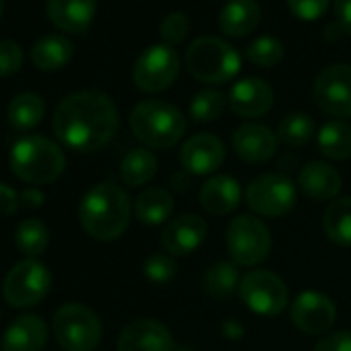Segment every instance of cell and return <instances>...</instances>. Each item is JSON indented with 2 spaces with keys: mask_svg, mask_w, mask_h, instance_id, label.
<instances>
[{
  "mask_svg": "<svg viewBox=\"0 0 351 351\" xmlns=\"http://www.w3.org/2000/svg\"><path fill=\"white\" fill-rule=\"evenodd\" d=\"M314 101L320 112L332 118L351 116V66L332 64L318 73L314 79Z\"/></svg>",
  "mask_w": 351,
  "mask_h": 351,
  "instance_id": "7c38bea8",
  "label": "cell"
},
{
  "mask_svg": "<svg viewBox=\"0 0 351 351\" xmlns=\"http://www.w3.org/2000/svg\"><path fill=\"white\" fill-rule=\"evenodd\" d=\"M285 48L283 44L273 38V36H261L256 38L248 48H246V56L254 66L261 69H271L275 64H279V60L283 58Z\"/></svg>",
  "mask_w": 351,
  "mask_h": 351,
  "instance_id": "836d02e7",
  "label": "cell"
},
{
  "mask_svg": "<svg viewBox=\"0 0 351 351\" xmlns=\"http://www.w3.org/2000/svg\"><path fill=\"white\" fill-rule=\"evenodd\" d=\"M46 114V104L38 93H19L11 99L7 110V120L15 130L36 128Z\"/></svg>",
  "mask_w": 351,
  "mask_h": 351,
  "instance_id": "484cf974",
  "label": "cell"
},
{
  "mask_svg": "<svg viewBox=\"0 0 351 351\" xmlns=\"http://www.w3.org/2000/svg\"><path fill=\"white\" fill-rule=\"evenodd\" d=\"M130 130L147 149L163 151L178 145L186 132V118L173 104L163 99H147L132 108Z\"/></svg>",
  "mask_w": 351,
  "mask_h": 351,
  "instance_id": "3957f363",
  "label": "cell"
},
{
  "mask_svg": "<svg viewBox=\"0 0 351 351\" xmlns=\"http://www.w3.org/2000/svg\"><path fill=\"white\" fill-rule=\"evenodd\" d=\"M240 273L236 269L234 263H228V261H219V263H213L207 273H205V279H203V285H205V291L215 298V300H228L238 287H240Z\"/></svg>",
  "mask_w": 351,
  "mask_h": 351,
  "instance_id": "4dcf8cb0",
  "label": "cell"
},
{
  "mask_svg": "<svg viewBox=\"0 0 351 351\" xmlns=\"http://www.w3.org/2000/svg\"><path fill=\"white\" fill-rule=\"evenodd\" d=\"M19 199H21V207H25V209H40L46 201L44 193L38 189H25L19 195Z\"/></svg>",
  "mask_w": 351,
  "mask_h": 351,
  "instance_id": "b9f144b4",
  "label": "cell"
},
{
  "mask_svg": "<svg viewBox=\"0 0 351 351\" xmlns=\"http://www.w3.org/2000/svg\"><path fill=\"white\" fill-rule=\"evenodd\" d=\"M238 293L244 306L258 316H279L289 300L285 281L267 269H252L240 281Z\"/></svg>",
  "mask_w": 351,
  "mask_h": 351,
  "instance_id": "9c48e42d",
  "label": "cell"
},
{
  "mask_svg": "<svg viewBox=\"0 0 351 351\" xmlns=\"http://www.w3.org/2000/svg\"><path fill=\"white\" fill-rule=\"evenodd\" d=\"M180 56L171 46L157 44L147 48L132 66V81L143 93H159L171 87L180 75Z\"/></svg>",
  "mask_w": 351,
  "mask_h": 351,
  "instance_id": "30bf717a",
  "label": "cell"
},
{
  "mask_svg": "<svg viewBox=\"0 0 351 351\" xmlns=\"http://www.w3.org/2000/svg\"><path fill=\"white\" fill-rule=\"evenodd\" d=\"M226 104L228 101H226L223 93H219L215 89H205L193 97L189 112L195 122H213L223 114Z\"/></svg>",
  "mask_w": 351,
  "mask_h": 351,
  "instance_id": "d6a6232c",
  "label": "cell"
},
{
  "mask_svg": "<svg viewBox=\"0 0 351 351\" xmlns=\"http://www.w3.org/2000/svg\"><path fill=\"white\" fill-rule=\"evenodd\" d=\"M173 213V199L165 189H147L134 201V215L145 226H161Z\"/></svg>",
  "mask_w": 351,
  "mask_h": 351,
  "instance_id": "d4e9b609",
  "label": "cell"
},
{
  "mask_svg": "<svg viewBox=\"0 0 351 351\" xmlns=\"http://www.w3.org/2000/svg\"><path fill=\"white\" fill-rule=\"evenodd\" d=\"M277 136L289 147H304L314 136V120L304 112H291L279 122Z\"/></svg>",
  "mask_w": 351,
  "mask_h": 351,
  "instance_id": "1f68e13d",
  "label": "cell"
},
{
  "mask_svg": "<svg viewBox=\"0 0 351 351\" xmlns=\"http://www.w3.org/2000/svg\"><path fill=\"white\" fill-rule=\"evenodd\" d=\"M337 320L335 302L320 291H302L291 304V322L306 335H324Z\"/></svg>",
  "mask_w": 351,
  "mask_h": 351,
  "instance_id": "4fadbf2b",
  "label": "cell"
},
{
  "mask_svg": "<svg viewBox=\"0 0 351 351\" xmlns=\"http://www.w3.org/2000/svg\"><path fill=\"white\" fill-rule=\"evenodd\" d=\"M66 167L64 151L58 143L34 134L19 138L11 151V169L27 184H52Z\"/></svg>",
  "mask_w": 351,
  "mask_h": 351,
  "instance_id": "277c9868",
  "label": "cell"
},
{
  "mask_svg": "<svg viewBox=\"0 0 351 351\" xmlns=\"http://www.w3.org/2000/svg\"><path fill=\"white\" fill-rule=\"evenodd\" d=\"M145 277L155 283V285H163V283H169L178 271V265L176 261L165 252V254H151L147 261H145Z\"/></svg>",
  "mask_w": 351,
  "mask_h": 351,
  "instance_id": "e575fe53",
  "label": "cell"
},
{
  "mask_svg": "<svg viewBox=\"0 0 351 351\" xmlns=\"http://www.w3.org/2000/svg\"><path fill=\"white\" fill-rule=\"evenodd\" d=\"M189 32H191V21L184 13H169L161 21V27H159V36L165 46L182 44L186 40Z\"/></svg>",
  "mask_w": 351,
  "mask_h": 351,
  "instance_id": "d590c367",
  "label": "cell"
},
{
  "mask_svg": "<svg viewBox=\"0 0 351 351\" xmlns=\"http://www.w3.org/2000/svg\"><path fill=\"white\" fill-rule=\"evenodd\" d=\"M337 23L345 34H351V0H335Z\"/></svg>",
  "mask_w": 351,
  "mask_h": 351,
  "instance_id": "60d3db41",
  "label": "cell"
},
{
  "mask_svg": "<svg viewBox=\"0 0 351 351\" xmlns=\"http://www.w3.org/2000/svg\"><path fill=\"white\" fill-rule=\"evenodd\" d=\"M52 287V273L36 258L17 263L5 277L3 295L13 308H32L40 304Z\"/></svg>",
  "mask_w": 351,
  "mask_h": 351,
  "instance_id": "ba28073f",
  "label": "cell"
},
{
  "mask_svg": "<svg viewBox=\"0 0 351 351\" xmlns=\"http://www.w3.org/2000/svg\"><path fill=\"white\" fill-rule=\"evenodd\" d=\"M23 66V50L13 40L0 42V77H11Z\"/></svg>",
  "mask_w": 351,
  "mask_h": 351,
  "instance_id": "8d00e7d4",
  "label": "cell"
},
{
  "mask_svg": "<svg viewBox=\"0 0 351 351\" xmlns=\"http://www.w3.org/2000/svg\"><path fill=\"white\" fill-rule=\"evenodd\" d=\"M132 215V205L128 195L112 182L93 186L79 205L81 228L97 242L118 240Z\"/></svg>",
  "mask_w": 351,
  "mask_h": 351,
  "instance_id": "7a4b0ae2",
  "label": "cell"
},
{
  "mask_svg": "<svg viewBox=\"0 0 351 351\" xmlns=\"http://www.w3.org/2000/svg\"><path fill=\"white\" fill-rule=\"evenodd\" d=\"M54 335L64 351H93L101 341V322L91 308L64 304L54 314Z\"/></svg>",
  "mask_w": 351,
  "mask_h": 351,
  "instance_id": "8992f818",
  "label": "cell"
},
{
  "mask_svg": "<svg viewBox=\"0 0 351 351\" xmlns=\"http://www.w3.org/2000/svg\"><path fill=\"white\" fill-rule=\"evenodd\" d=\"M199 199L201 207L207 213L215 217H226L238 209L242 201V189L240 182L232 176H213L203 184Z\"/></svg>",
  "mask_w": 351,
  "mask_h": 351,
  "instance_id": "44dd1931",
  "label": "cell"
},
{
  "mask_svg": "<svg viewBox=\"0 0 351 351\" xmlns=\"http://www.w3.org/2000/svg\"><path fill=\"white\" fill-rule=\"evenodd\" d=\"M19 207H21V199H19L17 191L11 189L9 184L0 182V217H9V215L17 213Z\"/></svg>",
  "mask_w": 351,
  "mask_h": 351,
  "instance_id": "ab89813d",
  "label": "cell"
},
{
  "mask_svg": "<svg viewBox=\"0 0 351 351\" xmlns=\"http://www.w3.org/2000/svg\"><path fill=\"white\" fill-rule=\"evenodd\" d=\"M48 343V326L38 314L17 316L5 330L0 349L3 351H42Z\"/></svg>",
  "mask_w": 351,
  "mask_h": 351,
  "instance_id": "ffe728a7",
  "label": "cell"
},
{
  "mask_svg": "<svg viewBox=\"0 0 351 351\" xmlns=\"http://www.w3.org/2000/svg\"><path fill=\"white\" fill-rule=\"evenodd\" d=\"M50 21L66 34H83L95 19L97 0H48Z\"/></svg>",
  "mask_w": 351,
  "mask_h": 351,
  "instance_id": "7402d4cb",
  "label": "cell"
},
{
  "mask_svg": "<svg viewBox=\"0 0 351 351\" xmlns=\"http://www.w3.org/2000/svg\"><path fill=\"white\" fill-rule=\"evenodd\" d=\"M223 332H226V337H228V339H240V337H242V332H244V328H242L238 322L228 320V322L223 324Z\"/></svg>",
  "mask_w": 351,
  "mask_h": 351,
  "instance_id": "ee69618b",
  "label": "cell"
},
{
  "mask_svg": "<svg viewBox=\"0 0 351 351\" xmlns=\"http://www.w3.org/2000/svg\"><path fill=\"white\" fill-rule=\"evenodd\" d=\"M263 17L256 0H230L219 13V29L228 38H244L252 34Z\"/></svg>",
  "mask_w": 351,
  "mask_h": 351,
  "instance_id": "603a6c76",
  "label": "cell"
},
{
  "mask_svg": "<svg viewBox=\"0 0 351 351\" xmlns=\"http://www.w3.org/2000/svg\"><path fill=\"white\" fill-rule=\"evenodd\" d=\"M116 347L118 351H173L176 341L163 322L136 318L122 328Z\"/></svg>",
  "mask_w": 351,
  "mask_h": 351,
  "instance_id": "9a60e30c",
  "label": "cell"
},
{
  "mask_svg": "<svg viewBox=\"0 0 351 351\" xmlns=\"http://www.w3.org/2000/svg\"><path fill=\"white\" fill-rule=\"evenodd\" d=\"M120 124L110 95L85 89L64 97L54 112V132L62 145L79 153H91L112 141Z\"/></svg>",
  "mask_w": 351,
  "mask_h": 351,
  "instance_id": "6da1fadb",
  "label": "cell"
},
{
  "mask_svg": "<svg viewBox=\"0 0 351 351\" xmlns=\"http://www.w3.org/2000/svg\"><path fill=\"white\" fill-rule=\"evenodd\" d=\"M330 0H287V7L300 21H316L328 11Z\"/></svg>",
  "mask_w": 351,
  "mask_h": 351,
  "instance_id": "74e56055",
  "label": "cell"
},
{
  "mask_svg": "<svg viewBox=\"0 0 351 351\" xmlns=\"http://www.w3.org/2000/svg\"><path fill=\"white\" fill-rule=\"evenodd\" d=\"M157 173V157L147 147L132 149L120 163V176L128 186H143Z\"/></svg>",
  "mask_w": 351,
  "mask_h": 351,
  "instance_id": "f1b7e54d",
  "label": "cell"
},
{
  "mask_svg": "<svg viewBox=\"0 0 351 351\" xmlns=\"http://www.w3.org/2000/svg\"><path fill=\"white\" fill-rule=\"evenodd\" d=\"M48 242H50V232L42 219L36 217L23 219L15 230V246L27 258H38L40 254H44Z\"/></svg>",
  "mask_w": 351,
  "mask_h": 351,
  "instance_id": "f546056e",
  "label": "cell"
},
{
  "mask_svg": "<svg viewBox=\"0 0 351 351\" xmlns=\"http://www.w3.org/2000/svg\"><path fill=\"white\" fill-rule=\"evenodd\" d=\"M314 351H351V330H337L324 335Z\"/></svg>",
  "mask_w": 351,
  "mask_h": 351,
  "instance_id": "f35d334b",
  "label": "cell"
},
{
  "mask_svg": "<svg viewBox=\"0 0 351 351\" xmlns=\"http://www.w3.org/2000/svg\"><path fill=\"white\" fill-rule=\"evenodd\" d=\"M324 234L337 246H351V197L335 199L322 217Z\"/></svg>",
  "mask_w": 351,
  "mask_h": 351,
  "instance_id": "83f0119b",
  "label": "cell"
},
{
  "mask_svg": "<svg viewBox=\"0 0 351 351\" xmlns=\"http://www.w3.org/2000/svg\"><path fill=\"white\" fill-rule=\"evenodd\" d=\"M186 69L201 83L223 85L240 73L242 58L228 42L213 36H203L189 46Z\"/></svg>",
  "mask_w": 351,
  "mask_h": 351,
  "instance_id": "5b68a950",
  "label": "cell"
},
{
  "mask_svg": "<svg viewBox=\"0 0 351 351\" xmlns=\"http://www.w3.org/2000/svg\"><path fill=\"white\" fill-rule=\"evenodd\" d=\"M3 13H5V0H0V17H3Z\"/></svg>",
  "mask_w": 351,
  "mask_h": 351,
  "instance_id": "f6af8a7d",
  "label": "cell"
},
{
  "mask_svg": "<svg viewBox=\"0 0 351 351\" xmlns=\"http://www.w3.org/2000/svg\"><path fill=\"white\" fill-rule=\"evenodd\" d=\"M316 143L326 159L343 161L351 157V126L343 120H330L318 130Z\"/></svg>",
  "mask_w": 351,
  "mask_h": 351,
  "instance_id": "4316f807",
  "label": "cell"
},
{
  "mask_svg": "<svg viewBox=\"0 0 351 351\" xmlns=\"http://www.w3.org/2000/svg\"><path fill=\"white\" fill-rule=\"evenodd\" d=\"M295 184L285 173H263L246 189L248 207L261 217H283L295 205Z\"/></svg>",
  "mask_w": 351,
  "mask_h": 351,
  "instance_id": "8fae6325",
  "label": "cell"
},
{
  "mask_svg": "<svg viewBox=\"0 0 351 351\" xmlns=\"http://www.w3.org/2000/svg\"><path fill=\"white\" fill-rule=\"evenodd\" d=\"M275 101L273 87L256 77L238 81L230 91V106L234 114L242 118H261L265 116Z\"/></svg>",
  "mask_w": 351,
  "mask_h": 351,
  "instance_id": "ac0fdd59",
  "label": "cell"
},
{
  "mask_svg": "<svg viewBox=\"0 0 351 351\" xmlns=\"http://www.w3.org/2000/svg\"><path fill=\"white\" fill-rule=\"evenodd\" d=\"M232 143L240 159L248 163H265L277 153L279 136L269 126L250 122V124H242L234 132Z\"/></svg>",
  "mask_w": 351,
  "mask_h": 351,
  "instance_id": "e0dca14e",
  "label": "cell"
},
{
  "mask_svg": "<svg viewBox=\"0 0 351 351\" xmlns=\"http://www.w3.org/2000/svg\"><path fill=\"white\" fill-rule=\"evenodd\" d=\"M226 161V145L219 136L211 132H201L184 141L180 149L182 169L191 176L215 173Z\"/></svg>",
  "mask_w": 351,
  "mask_h": 351,
  "instance_id": "5bb4252c",
  "label": "cell"
},
{
  "mask_svg": "<svg viewBox=\"0 0 351 351\" xmlns=\"http://www.w3.org/2000/svg\"><path fill=\"white\" fill-rule=\"evenodd\" d=\"M73 54H75L73 42L62 36H44L32 48V60L44 73L60 71L71 62Z\"/></svg>",
  "mask_w": 351,
  "mask_h": 351,
  "instance_id": "cb8c5ba5",
  "label": "cell"
},
{
  "mask_svg": "<svg viewBox=\"0 0 351 351\" xmlns=\"http://www.w3.org/2000/svg\"><path fill=\"white\" fill-rule=\"evenodd\" d=\"M226 244L234 265L258 267L271 252V232L263 219L240 215L228 226Z\"/></svg>",
  "mask_w": 351,
  "mask_h": 351,
  "instance_id": "52a82bcc",
  "label": "cell"
},
{
  "mask_svg": "<svg viewBox=\"0 0 351 351\" xmlns=\"http://www.w3.org/2000/svg\"><path fill=\"white\" fill-rule=\"evenodd\" d=\"M298 186L312 201H335L343 189V180L332 165L310 161L298 173Z\"/></svg>",
  "mask_w": 351,
  "mask_h": 351,
  "instance_id": "d6986e66",
  "label": "cell"
},
{
  "mask_svg": "<svg viewBox=\"0 0 351 351\" xmlns=\"http://www.w3.org/2000/svg\"><path fill=\"white\" fill-rule=\"evenodd\" d=\"M207 238V221L199 215H182L171 219L161 232V246L169 256H184L195 252Z\"/></svg>",
  "mask_w": 351,
  "mask_h": 351,
  "instance_id": "2e32d148",
  "label": "cell"
},
{
  "mask_svg": "<svg viewBox=\"0 0 351 351\" xmlns=\"http://www.w3.org/2000/svg\"><path fill=\"white\" fill-rule=\"evenodd\" d=\"M189 171H180V173H173V178H171V182H173V189L178 191V193H184V191H189L191 189V178H189Z\"/></svg>",
  "mask_w": 351,
  "mask_h": 351,
  "instance_id": "7bdbcfd3",
  "label": "cell"
}]
</instances>
